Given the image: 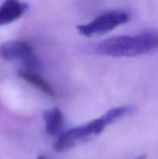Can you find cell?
<instances>
[{"instance_id": "52a82bcc", "label": "cell", "mask_w": 158, "mask_h": 159, "mask_svg": "<svg viewBox=\"0 0 158 159\" xmlns=\"http://www.w3.org/2000/svg\"><path fill=\"white\" fill-rule=\"evenodd\" d=\"M46 132L51 136H60L64 128V116L60 109L53 108L43 114Z\"/></svg>"}, {"instance_id": "3957f363", "label": "cell", "mask_w": 158, "mask_h": 159, "mask_svg": "<svg viewBox=\"0 0 158 159\" xmlns=\"http://www.w3.org/2000/svg\"><path fill=\"white\" fill-rule=\"evenodd\" d=\"M0 57L6 61H20L24 68L38 71L40 63L30 45L22 40H12L0 45Z\"/></svg>"}, {"instance_id": "7a4b0ae2", "label": "cell", "mask_w": 158, "mask_h": 159, "mask_svg": "<svg viewBox=\"0 0 158 159\" xmlns=\"http://www.w3.org/2000/svg\"><path fill=\"white\" fill-rule=\"evenodd\" d=\"M158 48V33L146 32L135 36L106 39L96 46V52L110 57H135Z\"/></svg>"}, {"instance_id": "5b68a950", "label": "cell", "mask_w": 158, "mask_h": 159, "mask_svg": "<svg viewBox=\"0 0 158 159\" xmlns=\"http://www.w3.org/2000/svg\"><path fill=\"white\" fill-rule=\"evenodd\" d=\"M28 5L20 0H6L0 6V26L18 20L27 11Z\"/></svg>"}, {"instance_id": "277c9868", "label": "cell", "mask_w": 158, "mask_h": 159, "mask_svg": "<svg viewBox=\"0 0 158 159\" xmlns=\"http://www.w3.org/2000/svg\"><path fill=\"white\" fill-rule=\"evenodd\" d=\"M129 16L123 11L114 10L106 12L96 17L87 24L78 25L77 30L81 34L91 37L94 34H101L112 30L116 26L126 23Z\"/></svg>"}, {"instance_id": "ba28073f", "label": "cell", "mask_w": 158, "mask_h": 159, "mask_svg": "<svg viewBox=\"0 0 158 159\" xmlns=\"http://www.w3.org/2000/svg\"><path fill=\"white\" fill-rule=\"evenodd\" d=\"M136 159H147V155H141V156H139L138 158H136Z\"/></svg>"}, {"instance_id": "9c48e42d", "label": "cell", "mask_w": 158, "mask_h": 159, "mask_svg": "<svg viewBox=\"0 0 158 159\" xmlns=\"http://www.w3.org/2000/svg\"><path fill=\"white\" fill-rule=\"evenodd\" d=\"M37 159H45L44 158H43V156H40V157H39V158H37Z\"/></svg>"}, {"instance_id": "8992f818", "label": "cell", "mask_w": 158, "mask_h": 159, "mask_svg": "<svg viewBox=\"0 0 158 159\" xmlns=\"http://www.w3.org/2000/svg\"><path fill=\"white\" fill-rule=\"evenodd\" d=\"M18 76L29 84L32 85L33 87L37 88L40 92L46 94V96H50V97L56 96V93L54 89L44 79H43L37 73V71L23 68L18 71Z\"/></svg>"}, {"instance_id": "6da1fadb", "label": "cell", "mask_w": 158, "mask_h": 159, "mask_svg": "<svg viewBox=\"0 0 158 159\" xmlns=\"http://www.w3.org/2000/svg\"><path fill=\"white\" fill-rule=\"evenodd\" d=\"M135 110L133 106H123L113 108L98 119L84 125L71 129L59 136L54 144V150L64 152L80 143L84 142L93 136L99 135L104 129L124 116L130 114Z\"/></svg>"}]
</instances>
